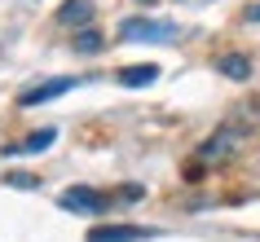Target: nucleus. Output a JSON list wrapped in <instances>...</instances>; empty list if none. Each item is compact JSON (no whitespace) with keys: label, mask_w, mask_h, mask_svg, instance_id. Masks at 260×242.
<instances>
[{"label":"nucleus","mask_w":260,"mask_h":242,"mask_svg":"<svg viewBox=\"0 0 260 242\" xmlns=\"http://www.w3.org/2000/svg\"><path fill=\"white\" fill-rule=\"evenodd\" d=\"M243 146V128H234V123H225V128H216V132L203 141V150H199V163H216V159H230L234 150Z\"/></svg>","instance_id":"f257e3e1"},{"label":"nucleus","mask_w":260,"mask_h":242,"mask_svg":"<svg viewBox=\"0 0 260 242\" xmlns=\"http://www.w3.org/2000/svg\"><path fill=\"white\" fill-rule=\"evenodd\" d=\"M119 40H154V44H172L177 40V22H146V18H133L119 27Z\"/></svg>","instance_id":"f03ea898"},{"label":"nucleus","mask_w":260,"mask_h":242,"mask_svg":"<svg viewBox=\"0 0 260 242\" xmlns=\"http://www.w3.org/2000/svg\"><path fill=\"white\" fill-rule=\"evenodd\" d=\"M57 202H62L67 212H110V207H115V202H110V194H102V189H88V185H71Z\"/></svg>","instance_id":"7ed1b4c3"},{"label":"nucleus","mask_w":260,"mask_h":242,"mask_svg":"<svg viewBox=\"0 0 260 242\" xmlns=\"http://www.w3.org/2000/svg\"><path fill=\"white\" fill-rule=\"evenodd\" d=\"M146 238H159V229H146V225H97V229H88V242H146Z\"/></svg>","instance_id":"20e7f679"},{"label":"nucleus","mask_w":260,"mask_h":242,"mask_svg":"<svg viewBox=\"0 0 260 242\" xmlns=\"http://www.w3.org/2000/svg\"><path fill=\"white\" fill-rule=\"evenodd\" d=\"M71 88H75V80H71V75H57V80H49V84H36V88H27V93L18 97V106H40V101H53V97L71 93Z\"/></svg>","instance_id":"39448f33"},{"label":"nucleus","mask_w":260,"mask_h":242,"mask_svg":"<svg viewBox=\"0 0 260 242\" xmlns=\"http://www.w3.org/2000/svg\"><path fill=\"white\" fill-rule=\"evenodd\" d=\"M53 141H57V128H36V132L22 136V141H9L5 154H40V150H49Z\"/></svg>","instance_id":"423d86ee"},{"label":"nucleus","mask_w":260,"mask_h":242,"mask_svg":"<svg viewBox=\"0 0 260 242\" xmlns=\"http://www.w3.org/2000/svg\"><path fill=\"white\" fill-rule=\"evenodd\" d=\"M88 18H93V5H88V0H67V5L57 9V27H75V22L84 27Z\"/></svg>","instance_id":"0eeeda50"},{"label":"nucleus","mask_w":260,"mask_h":242,"mask_svg":"<svg viewBox=\"0 0 260 242\" xmlns=\"http://www.w3.org/2000/svg\"><path fill=\"white\" fill-rule=\"evenodd\" d=\"M154 80H159V66H154V62L119 71V84H123V88H141V84H154Z\"/></svg>","instance_id":"6e6552de"},{"label":"nucleus","mask_w":260,"mask_h":242,"mask_svg":"<svg viewBox=\"0 0 260 242\" xmlns=\"http://www.w3.org/2000/svg\"><path fill=\"white\" fill-rule=\"evenodd\" d=\"M220 71H225L230 80H247V75H251V66H247V57H238V53L220 57Z\"/></svg>","instance_id":"1a4fd4ad"},{"label":"nucleus","mask_w":260,"mask_h":242,"mask_svg":"<svg viewBox=\"0 0 260 242\" xmlns=\"http://www.w3.org/2000/svg\"><path fill=\"white\" fill-rule=\"evenodd\" d=\"M75 49H88V53H93V49H102V36H97V31H80V36H75Z\"/></svg>","instance_id":"9d476101"},{"label":"nucleus","mask_w":260,"mask_h":242,"mask_svg":"<svg viewBox=\"0 0 260 242\" xmlns=\"http://www.w3.org/2000/svg\"><path fill=\"white\" fill-rule=\"evenodd\" d=\"M247 22H260V5H256V9H247Z\"/></svg>","instance_id":"9b49d317"}]
</instances>
